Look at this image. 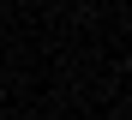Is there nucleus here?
<instances>
[{
	"label": "nucleus",
	"instance_id": "nucleus-1",
	"mask_svg": "<svg viewBox=\"0 0 132 120\" xmlns=\"http://www.w3.org/2000/svg\"><path fill=\"white\" fill-rule=\"evenodd\" d=\"M126 78H132V60H126Z\"/></svg>",
	"mask_w": 132,
	"mask_h": 120
}]
</instances>
